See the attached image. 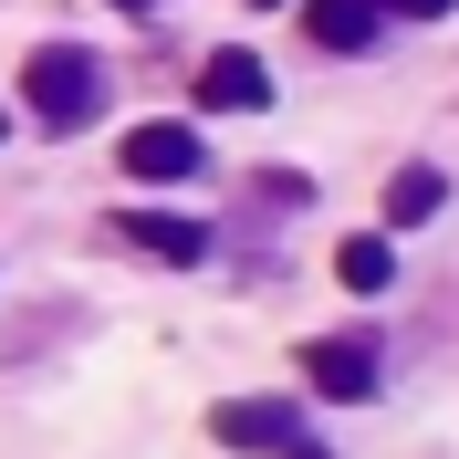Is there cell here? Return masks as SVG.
Wrapping results in <instances>:
<instances>
[{"label":"cell","instance_id":"52a82bcc","mask_svg":"<svg viewBox=\"0 0 459 459\" xmlns=\"http://www.w3.org/2000/svg\"><path fill=\"white\" fill-rule=\"evenodd\" d=\"M115 230H126L146 261H199L209 251V230L199 220H168V209H115Z\"/></svg>","mask_w":459,"mask_h":459},{"label":"cell","instance_id":"8992f818","mask_svg":"<svg viewBox=\"0 0 459 459\" xmlns=\"http://www.w3.org/2000/svg\"><path fill=\"white\" fill-rule=\"evenodd\" d=\"M386 22H397L386 0H303V31H314L324 53H376Z\"/></svg>","mask_w":459,"mask_h":459},{"label":"cell","instance_id":"7c38bea8","mask_svg":"<svg viewBox=\"0 0 459 459\" xmlns=\"http://www.w3.org/2000/svg\"><path fill=\"white\" fill-rule=\"evenodd\" d=\"M0 136H11V115H0Z\"/></svg>","mask_w":459,"mask_h":459},{"label":"cell","instance_id":"7a4b0ae2","mask_svg":"<svg viewBox=\"0 0 459 459\" xmlns=\"http://www.w3.org/2000/svg\"><path fill=\"white\" fill-rule=\"evenodd\" d=\"M292 376H303L314 397H334V407H366L376 386H386V344H376L366 324H334V334H314L292 355Z\"/></svg>","mask_w":459,"mask_h":459},{"label":"cell","instance_id":"4fadbf2b","mask_svg":"<svg viewBox=\"0 0 459 459\" xmlns=\"http://www.w3.org/2000/svg\"><path fill=\"white\" fill-rule=\"evenodd\" d=\"M261 11H272V0H261Z\"/></svg>","mask_w":459,"mask_h":459},{"label":"cell","instance_id":"3957f363","mask_svg":"<svg viewBox=\"0 0 459 459\" xmlns=\"http://www.w3.org/2000/svg\"><path fill=\"white\" fill-rule=\"evenodd\" d=\"M209 438H220V449H251V459H292L314 429L292 418V397H220L209 407Z\"/></svg>","mask_w":459,"mask_h":459},{"label":"cell","instance_id":"30bf717a","mask_svg":"<svg viewBox=\"0 0 459 459\" xmlns=\"http://www.w3.org/2000/svg\"><path fill=\"white\" fill-rule=\"evenodd\" d=\"M397 22H438V11H459V0H386Z\"/></svg>","mask_w":459,"mask_h":459},{"label":"cell","instance_id":"ba28073f","mask_svg":"<svg viewBox=\"0 0 459 459\" xmlns=\"http://www.w3.org/2000/svg\"><path fill=\"white\" fill-rule=\"evenodd\" d=\"M438 209H449V178H438L429 157H407V168L386 178V230H429Z\"/></svg>","mask_w":459,"mask_h":459},{"label":"cell","instance_id":"9c48e42d","mask_svg":"<svg viewBox=\"0 0 459 459\" xmlns=\"http://www.w3.org/2000/svg\"><path fill=\"white\" fill-rule=\"evenodd\" d=\"M334 272H344V292H386V282H397V251H386L376 230H355V240L334 251Z\"/></svg>","mask_w":459,"mask_h":459},{"label":"cell","instance_id":"277c9868","mask_svg":"<svg viewBox=\"0 0 459 459\" xmlns=\"http://www.w3.org/2000/svg\"><path fill=\"white\" fill-rule=\"evenodd\" d=\"M209 168V136L199 126H178V115H146V126H126V178H146V188H178V178Z\"/></svg>","mask_w":459,"mask_h":459},{"label":"cell","instance_id":"5b68a950","mask_svg":"<svg viewBox=\"0 0 459 459\" xmlns=\"http://www.w3.org/2000/svg\"><path fill=\"white\" fill-rule=\"evenodd\" d=\"M199 105H209V115H261V105H272V74H261V53H240V42H209V63H199Z\"/></svg>","mask_w":459,"mask_h":459},{"label":"cell","instance_id":"6da1fadb","mask_svg":"<svg viewBox=\"0 0 459 459\" xmlns=\"http://www.w3.org/2000/svg\"><path fill=\"white\" fill-rule=\"evenodd\" d=\"M94 105H105V63H94L84 42H42V53L22 63V115L42 126V136L94 126Z\"/></svg>","mask_w":459,"mask_h":459},{"label":"cell","instance_id":"8fae6325","mask_svg":"<svg viewBox=\"0 0 459 459\" xmlns=\"http://www.w3.org/2000/svg\"><path fill=\"white\" fill-rule=\"evenodd\" d=\"M115 11H146V0H115Z\"/></svg>","mask_w":459,"mask_h":459}]
</instances>
